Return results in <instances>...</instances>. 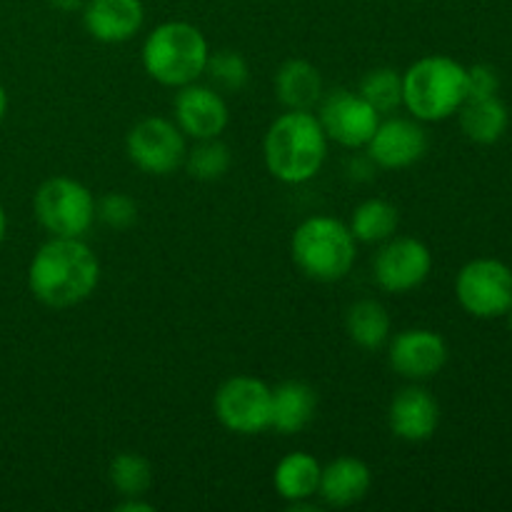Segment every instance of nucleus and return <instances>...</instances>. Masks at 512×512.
<instances>
[{
    "label": "nucleus",
    "mask_w": 512,
    "mask_h": 512,
    "mask_svg": "<svg viewBox=\"0 0 512 512\" xmlns=\"http://www.w3.org/2000/svg\"><path fill=\"white\" fill-rule=\"evenodd\" d=\"M440 423V405L420 385L403 388L388 408V425L395 438L405 443H425L435 435Z\"/></svg>",
    "instance_id": "nucleus-15"
},
{
    "label": "nucleus",
    "mask_w": 512,
    "mask_h": 512,
    "mask_svg": "<svg viewBox=\"0 0 512 512\" xmlns=\"http://www.w3.org/2000/svg\"><path fill=\"white\" fill-rule=\"evenodd\" d=\"M293 263L318 283H338L355 265V238L348 225L330 215H313L295 228L290 240Z\"/></svg>",
    "instance_id": "nucleus-5"
},
{
    "label": "nucleus",
    "mask_w": 512,
    "mask_h": 512,
    "mask_svg": "<svg viewBox=\"0 0 512 512\" xmlns=\"http://www.w3.org/2000/svg\"><path fill=\"white\" fill-rule=\"evenodd\" d=\"M365 150L375 168L405 170L428 153V133L415 118L380 120Z\"/></svg>",
    "instance_id": "nucleus-13"
},
{
    "label": "nucleus",
    "mask_w": 512,
    "mask_h": 512,
    "mask_svg": "<svg viewBox=\"0 0 512 512\" xmlns=\"http://www.w3.org/2000/svg\"><path fill=\"white\" fill-rule=\"evenodd\" d=\"M210 45L203 30L185 20H168L148 33L140 48L150 80L165 88H183L203 78Z\"/></svg>",
    "instance_id": "nucleus-3"
},
{
    "label": "nucleus",
    "mask_w": 512,
    "mask_h": 512,
    "mask_svg": "<svg viewBox=\"0 0 512 512\" xmlns=\"http://www.w3.org/2000/svg\"><path fill=\"white\" fill-rule=\"evenodd\" d=\"M48 3L60 13H75V10H83L85 0H48Z\"/></svg>",
    "instance_id": "nucleus-31"
},
{
    "label": "nucleus",
    "mask_w": 512,
    "mask_h": 512,
    "mask_svg": "<svg viewBox=\"0 0 512 512\" xmlns=\"http://www.w3.org/2000/svg\"><path fill=\"white\" fill-rule=\"evenodd\" d=\"M275 95L288 110H313L323 98L320 70L308 60H285L275 73Z\"/></svg>",
    "instance_id": "nucleus-19"
},
{
    "label": "nucleus",
    "mask_w": 512,
    "mask_h": 512,
    "mask_svg": "<svg viewBox=\"0 0 512 512\" xmlns=\"http://www.w3.org/2000/svg\"><path fill=\"white\" fill-rule=\"evenodd\" d=\"M348 338L363 350H378L390 340V315L378 300H358L345 315Z\"/></svg>",
    "instance_id": "nucleus-22"
},
{
    "label": "nucleus",
    "mask_w": 512,
    "mask_h": 512,
    "mask_svg": "<svg viewBox=\"0 0 512 512\" xmlns=\"http://www.w3.org/2000/svg\"><path fill=\"white\" fill-rule=\"evenodd\" d=\"M108 478L123 498H140L153 485V465L140 453H118L110 460Z\"/></svg>",
    "instance_id": "nucleus-24"
},
{
    "label": "nucleus",
    "mask_w": 512,
    "mask_h": 512,
    "mask_svg": "<svg viewBox=\"0 0 512 512\" xmlns=\"http://www.w3.org/2000/svg\"><path fill=\"white\" fill-rule=\"evenodd\" d=\"M433 270V253L418 238H390L373 260V278L385 293H410L428 280Z\"/></svg>",
    "instance_id": "nucleus-11"
},
{
    "label": "nucleus",
    "mask_w": 512,
    "mask_h": 512,
    "mask_svg": "<svg viewBox=\"0 0 512 512\" xmlns=\"http://www.w3.org/2000/svg\"><path fill=\"white\" fill-rule=\"evenodd\" d=\"M95 203L98 200L80 180L55 175L38 188L33 210L53 238H83L95 223Z\"/></svg>",
    "instance_id": "nucleus-6"
},
{
    "label": "nucleus",
    "mask_w": 512,
    "mask_h": 512,
    "mask_svg": "<svg viewBox=\"0 0 512 512\" xmlns=\"http://www.w3.org/2000/svg\"><path fill=\"white\" fill-rule=\"evenodd\" d=\"M175 125L183 130V135L193 140L220 138L230 123V110L225 98L213 85L195 83L178 88L173 100Z\"/></svg>",
    "instance_id": "nucleus-12"
},
{
    "label": "nucleus",
    "mask_w": 512,
    "mask_h": 512,
    "mask_svg": "<svg viewBox=\"0 0 512 512\" xmlns=\"http://www.w3.org/2000/svg\"><path fill=\"white\" fill-rule=\"evenodd\" d=\"M125 153L130 163L145 175H163L175 173L185 163V145L183 130L168 118H145L135 125L125 138Z\"/></svg>",
    "instance_id": "nucleus-9"
},
{
    "label": "nucleus",
    "mask_w": 512,
    "mask_h": 512,
    "mask_svg": "<svg viewBox=\"0 0 512 512\" xmlns=\"http://www.w3.org/2000/svg\"><path fill=\"white\" fill-rule=\"evenodd\" d=\"M95 218L110 230H128L138 223V203L125 193H108L95 203Z\"/></svg>",
    "instance_id": "nucleus-28"
},
{
    "label": "nucleus",
    "mask_w": 512,
    "mask_h": 512,
    "mask_svg": "<svg viewBox=\"0 0 512 512\" xmlns=\"http://www.w3.org/2000/svg\"><path fill=\"white\" fill-rule=\"evenodd\" d=\"M358 93L383 113H395L403 105V75L393 68H375L363 75L358 85Z\"/></svg>",
    "instance_id": "nucleus-26"
},
{
    "label": "nucleus",
    "mask_w": 512,
    "mask_h": 512,
    "mask_svg": "<svg viewBox=\"0 0 512 512\" xmlns=\"http://www.w3.org/2000/svg\"><path fill=\"white\" fill-rule=\"evenodd\" d=\"M320 473L323 465L315 460V455L303 453H288L273 473L275 493L288 503H300V500H310L320 488Z\"/></svg>",
    "instance_id": "nucleus-21"
},
{
    "label": "nucleus",
    "mask_w": 512,
    "mask_h": 512,
    "mask_svg": "<svg viewBox=\"0 0 512 512\" xmlns=\"http://www.w3.org/2000/svg\"><path fill=\"white\" fill-rule=\"evenodd\" d=\"M5 230H8V218H5V210L3 205H0V243H3L5 238Z\"/></svg>",
    "instance_id": "nucleus-33"
},
{
    "label": "nucleus",
    "mask_w": 512,
    "mask_h": 512,
    "mask_svg": "<svg viewBox=\"0 0 512 512\" xmlns=\"http://www.w3.org/2000/svg\"><path fill=\"white\" fill-rule=\"evenodd\" d=\"M328 135L313 110L278 115L263 140L265 168L285 185L310 183L328 158Z\"/></svg>",
    "instance_id": "nucleus-2"
},
{
    "label": "nucleus",
    "mask_w": 512,
    "mask_h": 512,
    "mask_svg": "<svg viewBox=\"0 0 512 512\" xmlns=\"http://www.w3.org/2000/svg\"><path fill=\"white\" fill-rule=\"evenodd\" d=\"M508 325H510V330H512V308L508 310Z\"/></svg>",
    "instance_id": "nucleus-34"
},
{
    "label": "nucleus",
    "mask_w": 512,
    "mask_h": 512,
    "mask_svg": "<svg viewBox=\"0 0 512 512\" xmlns=\"http://www.w3.org/2000/svg\"><path fill=\"white\" fill-rule=\"evenodd\" d=\"M500 90V75L493 65L478 63L468 68V98H493Z\"/></svg>",
    "instance_id": "nucleus-29"
},
{
    "label": "nucleus",
    "mask_w": 512,
    "mask_h": 512,
    "mask_svg": "<svg viewBox=\"0 0 512 512\" xmlns=\"http://www.w3.org/2000/svg\"><path fill=\"white\" fill-rule=\"evenodd\" d=\"M455 295L473 318H503L512 308V270L495 258L470 260L455 278Z\"/></svg>",
    "instance_id": "nucleus-7"
},
{
    "label": "nucleus",
    "mask_w": 512,
    "mask_h": 512,
    "mask_svg": "<svg viewBox=\"0 0 512 512\" xmlns=\"http://www.w3.org/2000/svg\"><path fill=\"white\" fill-rule=\"evenodd\" d=\"M370 485H373V473L368 465L360 458L343 455L323 468L318 493L333 508H348L368 495Z\"/></svg>",
    "instance_id": "nucleus-17"
},
{
    "label": "nucleus",
    "mask_w": 512,
    "mask_h": 512,
    "mask_svg": "<svg viewBox=\"0 0 512 512\" xmlns=\"http://www.w3.org/2000/svg\"><path fill=\"white\" fill-rule=\"evenodd\" d=\"M145 8L140 0H85L83 25L98 43H125L143 28Z\"/></svg>",
    "instance_id": "nucleus-16"
},
{
    "label": "nucleus",
    "mask_w": 512,
    "mask_h": 512,
    "mask_svg": "<svg viewBox=\"0 0 512 512\" xmlns=\"http://www.w3.org/2000/svg\"><path fill=\"white\" fill-rule=\"evenodd\" d=\"M400 223L398 208L383 198H370L360 203L350 215V233H353L355 243H385L395 235Z\"/></svg>",
    "instance_id": "nucleus-23"
},
{
    "label": "nucleus",
    "mask_w": 512,
    "mask_h": 512,
    "mask_svg": "<svg viewBox=\"0 0 512 512\" xmlns=\"http://www.w3.org/2000/svg\"><path fill=\"white\" fill-rule=\"evenodd\" d=\"M468 100V68L448 55H425L403 73V105L420 123H440Z\"/></svg>",
    "instance_id": "nucleus-4"
},
{
    "label": "nucleus",
    "mask_w": 512,
    "mask_h": 512,
    "mask_svg": "<svg viewBox=\"0 0 512 512\" xmlns=\"http://www.w3.org/2000/svg\"><path fill=\"white\" fill-rule=\"evenodd\" d=\"M388 363L408 380H425L438 375L448 363V343L428 328H410L395 335L388 345Z\"/></svg>",
    "instance_id": "nucleus-14"
},
{
    "label": "nucleus",
    "mask_w": 512,
    "mask_h": 512,
    "mask_svg": "<svg viewBox=\"0 0 512 512\" xmlns=\"http://www.w3.org/2000/svg\"><path fill=\"white\" fill-rule=\"evenodd\" d=\"M203 75H208L213 88L223 90V93H238L248 85L250 68L248 60L238 50H218V53L208 55Z\"/></svg>",
    "instance_id": "nucleus-27"
},
{
    "label": "nucleus",
    "mask_w": 512,
    "mask_h": 512,
    "mask_svg": "<svg viewBox=\"0 0 512 512\" xmlns=\"http://www.w3.org/2000/svg\"><path fill=\"white\" fill-rule=\"evenodd\" d=\"M273 388L253 375H235L218 388L215 418L235 435H260L270 428Z\"/></svg>",
    "instance_id": "nucleus-8"
},
{
    "label": "nucleus",
    "mask_w": 512,
    "mask_h": 512,
    "mask_svg": "<svg viewBox=\"0 0 512 512\" xmlns=\"http://www.w3.org/2000/svg\"><path fill=\"white\" fill-rule=\"evenodd\" d=\"M115 512H153V505L140 498H123V503L115 505Z\"/></svg>",
    "instance_id": "nucleus-30"
},
{
    "label": "nucleus",
    "mask_w": 512,
    "mask_h": 512,
    "mask_svg": "<svg viewBox=\"0 0 512 512\" xmlns=\"http://www.w3.org/2000/svg\"><path fill=\"white\" fill-rule=\"evenodd\" d=\"M318 120L330 143L343 148H365L380 123V113L360 93L348 88L330 90L320 98Z\"/></svg>",
    "instance_id": "nucleus-10"
},
{
    "label": "nucleus",
    "mask_w": 512,
    "mask_h": 512,
    "mask_svg": "<svg viewBox=\"0 0 512 512\" xmlns=\"http://www.w3.org/2000/svg\"><path fill=\"white\" fill-rule=\"evenodd\" d=\"M100 283V260L83 238H50L28 268V288L38 303L63 310L80 305Z\"/></svg>",
    "instance_id": "nucleus-1"
},
{
    "label": "nucleus",
    "mask_w": 512,
    "mask_h": 512,
    "mask_svg": "<svg viewBox=\"0 0 512 512\" xmlns=\"http://www.w3.org/2000/svg\"><path fill=\"white\" fill-rule=\"evenodd\" d=\"M318 395L303 380H288L273 388L270 405V428L280 435H295L308 428L315 418Z\"/></svg>",
    "instance_id": "nucleus-18"
},
{
    "label": "nucleus",
    "mask_w": 512,
    "mask_h": 512,
    "mask_svg": "<svg viewBox=\"0 0 512 512\" xmlns=\"http://www.w3.org/2000/svg\"><path fill=\"white\" fill-rule=\"evenodd\" d=\"M185 168L193 175L195 180H220L233 165V153L225 143H220V138L210 140H195L193 148L185 153Z\"/></svg>",
    "instance_id": "nucleus-25"
},
{
    "label": "nucleus",
    "mask_w": 512,
    "mask_h": 512,
    "mask_svg": "<svg viewBox=\"0 0 512 512\" xmlns=\"http://www.w3.org/2000/svg\"><path fill=\"white\" fill-rule=\"evenodd\" d=\"M5 110H8V95H5V88L0 85V123L5 118Z\"/></svg>",
    "instance_id": "nucleus-32"
},
{
    "label": "nucleus",
    "mask_w": 512,
    "mask_h": 512,
    "mask_svg": "<svg viewBox=\"0 0 512 512\" xmlns=\"http://www.w3.org/2000/svg\"><path fill=\"white\" fill-rule=\"evenodd\" d=\"M458 113L465 138L478 145L498 143L510 125L508 105L498 95H493V98H468L460 105Z\"/></svg>",
    "instance_id": "nucleus-20"
}]
</instances>
